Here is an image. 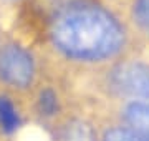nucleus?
<instances>
[{"mask_svg": "<svg viewBox=\"0 0 149 141\" xmlns=\"http://www.w3.org/2000/svg\"><path fill=\"white\" fill-rule=\"evenodd\" d=\"M50 35L61 53L76 60L108 58L118 53L124 42L118 20L95 5H71L58 12Z\"/></svg>", "mask_w": 149, "mask_h": 141, "instance_id": "nucleus-1", "label": "nucleus"}, {"mask_svg": "<svg viewBox=\"0 0 149 141\" xmlns=\"http://www.w3.org/2000/svg\"><path fill=\"white\" fill-rule=\"evenodd\" d=\"M35 66L25 48L8 45L0 52V78L12 87H28L33 80Z\"/></svg>", "mask_w": 149, "mask_h": 141, "instance_id": "nucleus-2", "label": "nucleus"}, {"mask_svg": "<svg viewBox=\"0 0 149 141\" xmlns=\"http://www.w3.org/2000/svg\"><path fill=\"white\" fill-rule=\"evenodd\" d=\"M111 85L123 95L149 100V65L139 61L118 65L111 73Z\"/></svg>", "mask_w": 149, "mask_h": 141, "instance_id": "nucleus-3", "label": "nucleus"}, {"mask_svg": "<svg viewBox=\"0 0 149 141\" xmlns=\"http://www.w3.org/2000/svg\"><path fill=\"white\" fill-rule=\"evenodd\" d=\"M126 121L134 133L144 141H149V105L133 103L126 108Z\"/></svg>", "mask_w": 149, "mask_h": 141, "instance_id": "nucleus-4", "label": "nucleus"}, {"mask_svg": "<svg viewBox=\"0 0 149 141\" xmlns=\"http://www.w3.org/2000/svg\"><path fill=\"white\" fill-rule=\"evenodd\" d=\"M20 125V118L15 106L7 96H0V126L5 133L15 131Z\"/></svg>", "mask_w": 149, "mask_h": 141, "instance_id": "nucleus-5", "label": "nucleus"}, {"mask_svg": "<svg viewBox=\"0 0 149 141\" xmlns=\"http://www.w3.org/2000/svg\"><path fill=\"white\" fill-rule=\"evenodd\" d=\"M65 141H95V135L91 126L85 121L74 119L71 123H68V126L65 128Z\"/></svg>", "mask_w": 149, "mask_h": 141, "instance_id": "nucleus-6", "label": "nucleus"}, {"mask_svg": "<svg viewBox=\"0 0 149 141\" xmlns=\"http://www.w3.org/2000/svg\"><path fill=\"white\" fill-rule=\"evenodd\" d=\"M134 17L139 27L149 35V0H136L134 3Z\"/></svg>", "mask_w": 149, "mask_h": 141, "instance_id": "nucleus-7", "label": "nucleus"}, {"mask_svg": "<svg viewBox=\"0 0 149 141\" xmlns=\"http://www.w3.org/2000/svg\"><path fill=\"white\" fill-rule=\"evenodd\" d=\"M103 141H144V140H141L133 131L123 130V128H113V130L106 131Z\"/></svg>", "mask_w": 149, "mask_h": 141, "instance_id": "nucleus-8", "label": "nucleus"}, {"mask_svg": "<svg viewBox=\"0 0 149 141\" xmlns=\"http://www.w3.org/2000/svg\"><path fill=\"white\" fill-rule=\"evenodd\" d=\"M40 110L45 114H53L56 110V96L52 90H45L40 93Z\"/></svg>", "mask_w": 149, "mask_h": 141, "instance_id": "nucleus-9", "label": "nucleus"}]
</instances>
